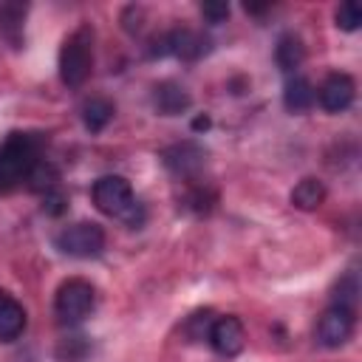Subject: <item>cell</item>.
<instances>
[{"instance_id": "obj_6", "label": "cell", "mask_w": 362, "mask_h": 362, "mask_svg": "<svg viewBox=\"0 0 362 362\" xmlns=\"http://www.w3.org/2000/svg\"><path fill=\"white\" fill-rule=\"evenodd\" d=\"M206 51H209V40L192 28H173L167 34H158L150 48L153 57H181V59H198Z\"/></svg>"}, {"instance_id": "obj_12", "label": "cell", "mask_w": 362, "mask_h": 362, "mask_svg": "<svg viewBox=\"0 0 362 362\" xmlns=\"http://www.w3.org/2000/svg\"><path fill=\"white\" fill-rule=\"evenodd\" d=\"M153 105H156V110L161 116H178V113H184L192 105V99H189V93L181 85H175V82H158L153 88Z\"/></svg>"}, {"instance_id": "obj_19", "label": "cell", "mask_w": 362, "mask_h": 362, "mask_svg": "<svg viewBox=\"0 0 362 362\" xmlns=\"http://www.w3.org/2000/svg\"><path fill=\"white\" fill-rule=\"evenodd\" d=\"M334 20H337V28H342V31H356L359 28V23H362V8L356 6V3H339L337 6V11H334Z\"/></svg>"}, {"instance_id": "obj_7", "label": "cell", "mask_w": 362, "mask_h": 362, "mask_svg": "<svg viewBox=\"0 0 362 362\" xmlns=\"http://www.w3.org/2000/svg\"><path fill=\"white\" fill-rule=\"evenodd\" d=\"M354 325H356V311L348 308V305L334 303L317 320V342L322 348H339V345H345L351 339Z\"/></svg>"}, {"instance_id": "obj_17", "label": "cell", "mask_w": 362, "mask_h": 362, "mask_svg": "<svg viewBox=\"0 0 362 362\" xmlns=\"http://www.w3.org/2000/svg\"><path fill=\"white\" fill-rule=\"evenodd\" d=\"M322 201H325V187H322L320 178H303V181L291 189V204H294L297 209H303V212L317 209Z\"/></svg>"}, {"instance_id": "obj_20", "label": "cell", "mask_w": 362, "mask_h": 362, "mask_svg": "<svg viewBox=\"0 0 362 362\" xmlns=\"http://www.w3.org/2000/svg\"><path fill=\"white\" fill-rule=\"evenodd\" d=\"M42 209H45L48 215H54V218H57V215H62V212L68 209V195L59 189V184L42 192Z\"/></svg>"}, {"instance_id": "obj_11", "label": "cell", "mask_w": 362, "mask_h": 362, "mask_svg": "<svg viewBox=\"0 0 362 362\" xmlns=\"http://www.w3.org/2000/svg\"><path fill=\"white\" fill-rule=\"evenodd\" d=\"M25 331V308L0 288V342H14Z\"/></svg>"}, {"instance_id": "obj_1", "label": "cell", "mask_w": 362, "mask_h": 362, "mask_svg": "<svg viewBox=\"0 0 362 362\" xmlns=\"http://www.w3.org/2000/svg\"><path fill=\"white\" fill-rule=\"evenodd\" d=\"M45 136L14 130L0 141V195L20 189L31 170L45 158Z\"/></svg>"}, {"instance_id": "obj_13", "label": "cell", "mask_w": 362, "mask_h": 362, "mask_svg": "<svg viewBox=\"0 0 362 362\" xmlns=\"http://www.w3.org/2000/svg\"><path fill=\"white\" fill-rule=\"evenodd\" d=\"M314 85L300 76V74H291L286 79V88H283V105L288 113H308L311 105H314Z\"/></svg>"}, {"instance_id": "obj_8", "label": "cell", "mask_w": 362, "mask_h": 362, "mask_svg": "<svg viewBox=\"0 0 362 362\" xmlns=\"http://www.w3.org/2000/svg\"><path fill=\"white\" fill-rule=\"evenodd\" d=\"M206 342L212 345V351L218 356H238L246 345V328L243 322L235 317V314H223V317H215L212 325H209V334H206Z\"/></svg>"}, {"instance_id": "obj_2", "label": "cell", "mask_w": 362, "mask_h": 362, "mask_svg": "<svg viewBox=\"0 0 362 362\" xmlns=\"http://www.w3.org/2000/svg\"><path fill=\"white\" fill-rule=\"evenodd\" d=\"M90 198L102 215L122 221L127 229H139L144 223V206L139 204L130 181L122 175H102L99 181H93Z\"/></svg>"}, {"instance_id": "obj_18", "label": "cell", "mask_w": 362, "mask_h": 362, "mask_svg": "<svg viewBox=\"0 0 362 362\" xmlns=\"http://www.w3.org/2000/svg\"><path fill=\"white\" fill-rule=\"evenodd\" d=\"M90 354V345L85 337H68L57 345V359L59 362H85V356Z\"/></svg>"}, {"instance_id": "obj_22", "label": "cell", "mask_w": 362, "mask_h": 362, "mask_svg": "<svg viewBox=\"0 0 362 362\" xmlns=\"http://www.w3.org/2000/svg\"><path fill=\"white\" fill-rule=\"evenodd\" d=\"M206 127H209V116H198L192 122V130H206Z\"/></svg>"}, {"instance_id": "obj_21", "label": "cell", "mask_w": 362, "mask_h": 362, "mask_svg": "<svg viewBox=\"0 0 362 362\" xmlns=\"http://www.w3.org/2000/svg\"><path fill=\"white\" fill-rule=\"evenodd\" d=\"M201 14L206 23H223L229 17V3H201Z\"/></svg>"}, {"instance_id": "obj_4", "label": "cell", "mask_w": 362, "mask_h": 362, "mask_svg": "<svg viewBox=\"0 0 362 362\" xmlns=\"http://www.w3.org/2000/svg\"><path fill=\"white\" fill-rule=\"evenodd\" d=\"M96 305V291L88 280L82 277H71L65 280L59 288H57V297H54V314H57V322L59 325H79L90 317Z\"/></svg>"}, {"instance_id": "obj_10", "label": "cell", "mask_w": 362, "mask_h": 362, "mask_svg": "<svg viewBox=\"0 0 362 362\" xmlns=\"http://www.w3.org/2000/svg\"><path fill=\"white\" fill-rule=\"evenodd\" d=\"M161 161H164V167L173 175H178V178H195L204 170V164H206V153L195 141H181V144L167 147L161 153Z\"/></svg>"}, {"instance_id": "obj_14", "label": "cell", "mask_w": 362, "mask_h": 362, "mask_svg": "<svg viewBox=\"0 0 362 362\" xmlns=\"http://www.w3.org/2000/svg\"><path fill=\"white\" fill-rule=\"evenodd\" d=\"M274 59H277V68L283 71V74H294L300 65H303V59H305V45H303V40L297 37V34H283L280 40H277V45H274Z\"/></svg>"}, {"instance_id": "obj_9", "label": "cell", "mask_w": 362, "mask_h": 362, "mask_svg": "<svg viewBox=\"0 0 362 362\" xmlns=\"http://www.w3.org/2000/svg\"><path fill=\"white\" fill-rule=\"evenodd\" d=\"M314 96H317V102H320V107L325 113H342V110H348L354 105L356 82H354V76H348L342 71H334V74H328L322 79V85H320V90Z\"/></svg>"}, {"instance_id": "obj_15", "label": "cell", "mask_w": 362, "mask_h": 362, "mask_svg": "<svg viewBox=\"0 0 362 362\" xmlns=\"http://www.w3.org/2000/svg\"><path fill=\"white\" fill-rule=\"evenodd\" d=\"M113 113H116V107H113V102L105 99V96H90V99H85V105H82V122H85V127H88L90 133L105 130L107 122L113 119Z\"/></svg>"}, {"instance_id": "obj_5", "label": "cell", "mask_w": 362, "mask_h": 362, "mask_svg": "<svg viewBox=\"0 0 362 362\" xmlns=\"http://www.w3.org/2000/svg\"><path fill=\"white\" fill-rule=\"evenodd\" d=\"M54 246L68 257H79V260L99 257L105 249V229L93 221H79L59 229L54 238Z\"/></svg>"}, {"instance_id": "obj_16", "label": "cell", "mask_w": 362, "mask_h": 362, "mask_svg": "<svg viewBox=\"0 0 362 362\" xmlns=\"http://www.w3.org/2000/svg\"><path fill=\"white\" fill-rule=\"evenodd\" d=\"M23 17H25V6L0 3V37L8 40L11 45H20L23 40Z\"/></svg>"}, {"instance_id": "obj_3", "label": "cell", "mask_w": 362, "mask_h": 362, "mask_svg": "<svg viewBox=\"0 0 362 362\" xmlns=\"http://www.w3.org/2000/svg\"><path fill=\"white\" fill-rule=\"evenodd\" d=\"M93 25L82 23L74 28L59 48V79L68 88H82L93 71Z\"/></svg>"}]
</instances>
